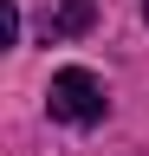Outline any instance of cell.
<instances>
[{
    "label": "cell",
    "instance_id": "3",
    "mask_svg": "<svg viewBox=\"0 0 149 156\" xmlns=\"http://www.w3.org/2000/svg\"><path fill=\"white\" fill-rule=\"evenodd\" d=\"M20 33V13H13V0H0V39H13Z\"/></svg>",
    "mask_w": 149,
    "mask_h": 156
},
{
    "label": "cell",
    "instance_id": "1",
    "mask_svg": "<svg viewBox=\"0 0 149 156\" xmlns=\"http://www.w3.org/2000/svg\"><path fill=\"white\" fill-rule=\"evenodd\" d=\"M104 78L97 72H84V65H65V72H52V91H46V111L59 117V124H97L104 117Z\"/></svg>",
    "mask_w": 149,
    "mask_h": 156
},
{
    "label": "cell",
    "instance_id": "2",
    "mask_svg": "<svg viewBox=\"0 0 149 156\" xmlns=\"http://www.w3.org/2000/svg\"><path fill=\"white\" fill-rule=\"evenodd\" d=\"M91 26H97V7H91V0H65V7H46L39 13V39L46 46H65V39H78Z\"/></svg>",
    "mask_w": 149,
    "mask_h": 156
},
{
    "label": "cell",
    "instance_id": "4",
    "mask_svg": "<svg viewBox=\"0 0 149 156\" xmlns=\"http://www.w3.org/2000/svg\"><path fill=\"white\" fill-rule=\"evenodd\" d=\"M143 13H149V7H143Z\"/></svg>",
    "mask_w": 149,
    "mask_h": 156
}]
</instances>
